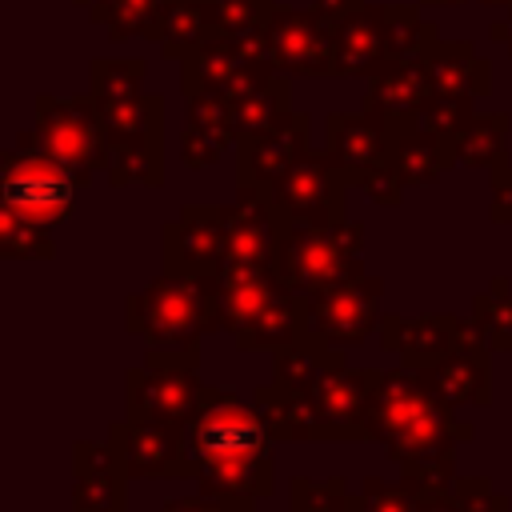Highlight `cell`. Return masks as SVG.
Masks as SVG:
<instances>
[{"mask_svg":"<svg viewBox=\"0 0 512 512\" xmlns=\"http://www.w3.org/2000/svg\"><path fill=\"white\" fill-rule=\"evenodd\" d=\"M268 440L264 424L236 400H212L180 436L184 460L224 492L268 488Z\"/></svg>","mask_w":512,"mask_h":512,"instance_id":"1","label":"cell"},{"mask_svg":"<svg viewBox=\"0 0 512 512\" xmlns=\"http://www.w3.org/2000/svg\"><path fill=\"white\" fill-rule=\"evenodd\" d=\"M32 136L56 164H64L76 176V184H84L96 168H108V136L92 96H36Z\"/></svg>","mask_w":512,"mask_h":512,"instance_id":"2","label":"cell"},{"mask_svg":"<svg viewBox=\"0 0 512 512\" xmlns=\"http://www.w3.org/2000/svg\"><path fill=\"white\" fill-rule=\"evenodd\" d=\"M72 196H76V176L56 164L32 132H24L16 140V148H8L4 156V208L52 228L56 220H64L72 212Z\"/></svg>","mask_w":512,"mask_h":512,"instance_id":"3","label":"cell"},{"mask_svg":"<svg viewBox=\"0 0 512 512\" xmlns=\"http://www.w3.org/2000/svg\"><path fill=\"white\" fill-rule=\"evenodd\" d=\"M284 232V280L300 292H324L340 284L336 276L348 272V248L360 236V228H348L344 220H288Z\"/></svg>","mask_w":512,"mask_h":512,"instance_id":"4","label":"cell"},{"mask_svg":"<svg viewBox=\"0 0 512 512\" xmlns=\"http://www.w3.org/2000/svg\"><path fill=\"white\" fill-rule=\"evenodd\" d=\"M272 64L280 76H336V16L320 8H272Z\"/></svg>","mask_w":512,"mask_h":512,"instance_id":"5","label":"cell"},{"mask_svg":"<svg viewBox=\"0 0 512 512\" xmlns=\"http://www.w3.org/2000/svg\"><path fill=\"white\" fill-rule=\"evenodd\" d=\"M280 72L272 64H248L244 56H236L220 36L204 40L196 52L184 56V72H180V88L184 96H216L228 104H240L244 96L268 88Z\"/></svg>","mask_w":512,"mask_h":512,"instance_id":"6","label":"cell"},{"mask_svg":"<svg viewBox=\"0 0 512 512\" xmlns=\"http://www.w3.org/2000/svg\"><path fill=\"white\" fill-rule=\"evenodd\" d=\"M404 124H392L380 112H336L328 116V160L336 164V172L344 176V184H360L372 168L392 164L396 152V136Z\"/></svg>","mask_w":512,"mask_h":512,"instance_id":"7","label":"cell"},{"mask_svg":"<svg viewBox=\"0 0 512 512\" xmlns=\"http://www.w3.org/2000/svg\"><path fill=\"white\" fill-rule=\"evenodd\" d=\"M340 184L344 176L336 172V164L328 160V152H304L276 184H272V200L280 208V216L288 220H336V204H340Z\"/></svg>","mask_w":512,"mask_h":512,"instance_id":"8","label":"cell"},{"mask_svg":"<svg viewBox=\"0 0 512 512\" xmlns=\"http://www.w3.org/2000/svg\"><path fill=\"white\" fill-rule=\"evenodd\" d=\"M208 312V292L200 280H160L132 304V324L160 340H188L196 336Z\"/></svg>","mask_w":512,"mask_h":512,"instance_id":"9","label":"cell"},{"mask_svg":"<svg viewBox=\"0 0 512 512\" xmlns=\"http://www.w3.org/2000/svg\"><path fill=\"white\" fill-rule=\"evenodd\" d=\"M396 60L388 32V4H360L336 20V76H376Z\"/></svg>","mask_w":512,"mask_h":512,"instance_id":"10","label":"cell"},{"mask_svg":"<svg viewBox=\"0 0 512 512\" xmlns=\"http://www.w3.org/2000/svg\"><path fill=\"white\" fill-rule=\"evenodd\" d=\"M308 152V116L288 112L268 132L240 140V180L248 188H272Z\"/></svg>","mask_w":512,"mask_h":512,"instance_id":"11","label":"cell"},{"mask_svg":"<svg viewBox=\"0 0 512 512\" xmlns=\"http://www.w3.org/2000/svg\"><path fill=\"white\" fill-rule=\"evenodd\" d=\"M432 100V72H428V52L392 60L384 72L372 76L364 108L388 116L392 124H416L420 108Z\"/></svg>","mask_w":512,"mask_h":512,"instance_id":"12","label":"cell"},{"mask_svg":"<svg viewBox=\"0 0 512 512\" xmlns=\"http://www.w3.org/2000/svg\"><path fill=\"white\" fill-rule=\"evenodd\" d=\"M428 72H432V96H488L492 92V64L472 52L464 40H436L428 48Z\"/></svg>","mask_w":512,"mask_h":512,"instance_id":"13","label":"cell"},{"mask_svg":"<svg viewBox=\"0 0 512 512\" xmlns=\"http://www.w3.org/2000/svg\"><path fill=\"white\" fill-rule=\"evenodd\" d=\"M216 32H220V24H216V0H164L160 20H156L148 44H160L164 56L184 60L188 52H196Z\"/></svg>","mask_w":512,"mask_h":512,"instance_id":"14","label":"cell"},{"mask_svg":"<svg viewBox=\"0 0 512 512\" xmlns=\"http://www.w3.org/2000/svg\"><path fill=\"white\" fill-rule=\"evenodd\" d=\"M452 160H456V136L432 132V128H424V124H404V128H400L392 164H396V172H400L404 184H428V180H436Z\"/></svg>","mask_w":512,"mask_h":512,"instance_id":"15","label":"cell"},{"mask_svg":"<svg viewBox=\"0 0 512 512\" xmlns=\"http://www.w3.org/2000/svg\"><path fill=\"white\" fill-rule=\"evenodd\" d=\"M372 288L376 284H352L340 280L332 288L320 292L316 300V328H324L332 340H356L364 336L368 320H372Z\"/></svg>","mask_w":512,"mask_h":512,"instance_id":"16","label":"cell"},{"mask_svg":"<svg viewBox=\"0 0 512 512\" xmlns=\"http://www.w3.org/2000/svg\"><path fill=\"white\" fill-rule=\"evenodd\" d=\"M196 376L192 372H148V376H136L132 384V400L144 416L152 420H180V416H192L196 408Z\"/></svg>","mask_w":512,"mask_h":512,"instance_id":"17","label":"cell"},{"mask_svg":"<svg viewBox=\"0 0 512 512\" xmlns=\"http://www.w3.org/2000/svg\"><path fill=\"white\" fill-rule=\"evenodd\" d=\"M172 252L188 264H212L224 256V208H188L168 232Z\"/></svg>","mask_w":512,"mask_h":512,"instance_id":"18","label":"cell"},{"mask_svg":"<svg viewBox=\"0 0 512 512\" xmlns=\"http://www.w3.org/2000/svg\"><path fill=\"white\" fill-rule=\"evenodd\" d=\"M160 8L164 0H96L88 4V20L100 24L112 40H124V36L148 40L160 20Z\"/></svg>","mask_w":512,"mask_h":512,"instance_id":"19","label":"cell"},{"mask_svg":"<svg viewBox=\"0 0 512 512\" xmlns=\"http://www.w3.org/2000/svg\"><path fill=\"white\" fill-rule=\"evenodd\" d=\"M288 100H292V84L284 76H276L268 88L244 96L240 104H232V124H236V140H248V136H260L268 132L276 120L288 116Z\"/></svg>","mask_w":512,"mask_h":512,"instance_id":"20","label":"cell"},{"mask_svg":"<svg viewBox=\"0 0 512 512\" xmlns=\"http://www.w3.org/2000/svg\"><path fill=\"white\" fill-rule=\"evenodd\" d=\"M144 76H148V64L140 56H132V60H124V56L92 60V100L96 104H116V100L144 96Z\"/></svg>","mask_w":512,"mask_h":512,"instance_id":"21","label":"cell"},{"mask_svg":"<svg viewBox=\"0 0 512 512\" xmlns=\"http://www.w3.org/2000/svg\"><path fill=\"white\" fill-rule=\"evenodd\" d=\"M504 132H508V116L492 112V116H472L464 124V132L456 136V160L460 164H500L504 160Z\"/></svg>","mask_w":512,"mask_h":512,"instance_id":"22","label":"cell"},{"mask_svg":"<svg viewBox=\"0 0 512 512\" xmlns=\"http://www.w3.org/2000/svg\"><path fill=\"white\" fill-rule=\"evenodd\" d=\"M108 180L112 184H156L164 172L160 160V140H140V144H112L108 148Z\"/></svg>","mask_w":512,"mask_h":512,"instance_id":"23","label":"cell"},{"mask_svg":"<svg viewBox=\"0 0 512 512\" xmlns=\"http://www.w3.org/2000/svg\"><path fill=\"white\" fill-rule=\"evenodd\" d=\"M180 448L172 444V436L160 428V420H140L128 428V444H124V464L132 472H156V468H168V460L176 456Z\"/></svg>","mask_w":512,"mask_h":512,"instance_id":"24","label":"cell"},{"mask_svg":"<svg viewBox=\"0 0 512 512\" xmlns=\"http://www.w3.org/2000/svg\"><path fill=\"white\" fill-rule=\"evenodd\" d=\"M468 120H472V100L432 96V100L420 108V120H416V124H424V128H432V132H444V136H460Z\"/></svg>","mask_w":512,"mask_h":512,"instance_id":"25","label":"cell"},{"mask_svg":"<svg viewBox=\"0 0 512 512\" xmlns=\"http://www.w3.org/2000/svg\"><path fill=\"white\" fill-rule=\"evenodd\" d=\"M272 8H276V0H216V24H220V32L264 28Z\"/></svg>","mask_w":512,"mask_h":512,"instance_id":"26","label":"cell"},{"mask_svg":"<svg viewBox=\"0 0 512 512\" xmlns=\"http://www.w3.org/2000/svg\"><path fill=\"white\" fill-rule=\"evenodd\" d=\"M232 140H236V136H228V132L188 124V132H184V164H188V168H204V164L220 160V152H224Z\"/></svg>","mask_w":512,"mask_h":512,"instance_id":"27","label":"cell"},{"mask_svg":"<svg viewBox=\"0 0 512 512\" xmlns=\"http://www.w3.org/2000/svg\"><path fill=\"white\" fill-rule=\"evenodd\" d=\"M488 36H492L496 44H504V48L512 52V4H508V16H504V20H496V24L488 28Z\"/></svg>","mask_w":512,"mask_h":512,"instance_id":"28","label":"cell"},{"mask_svg":"<svg viewBox=\"0 0 512 512\" xmlns=\"http://www.w3.org/2000/svg\"><path fill=\"white\" fill-rule=\"evenodd\" d=\"M360 4H364V0H316V8H320V12H328V16H336V20H340V16H348V12H356Z\"/></svg>","mask_w":512,"mask_h":512,"instance_id":"29","label":"cell"},{"mask_svg":"<svg viewBox=\"0 0 512 512\" xmlns=\"http://www.w3.org/2000/svg\"><path fill=\"white\" fill-rule=\"evenodd\" d=\"M424 8H456V4H468V0H416Z\"/></svg>","mask_w":512,"mask_h":512,"instance_id":"30","label":"cell"},{"mask_svg":"<svg viewBox=\"0 0 512 512\" xmlns=\"http://www.w3.org/2000/svg\"><path fill=\"white\" fill-rule=\"evenodd\" d=\"M168 512H220V508H200V504H172Z\"/></svg>","mask_w":512,"mask_h":512,"instance_id":"31","label":"cell"},{"mask_svg":"<svg viewBox=\"0 0 512 512\" xmlns=\"http://www.w3.org/2000/svg\"><path fill=\"white\" fill-rule=\"evenodd\" d=\"M480 4H492V8H508L512 0H480Z\"/></svg>","mask_w":512,"mask_h":512,"instance_id":"32","label":"cell"},{"mask_svg":"<svg viewBox=\"0 0 512 512\" xmlns=\"http://www.w3.org/2000/svg\"><path fill=\"white\" fill-rule=\"evenodd\" d=\"M76 4H80V8H88V4H96V0H76Z\"/></svg>","mask_w":512,"mask_h":512,"instance_id":"33","label":"cell"}]
</instances>
